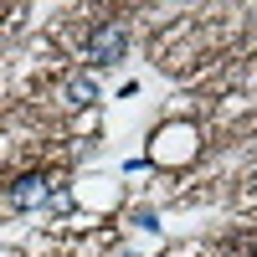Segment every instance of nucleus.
<instances>
[{"mask_svg": "<svg viewBox=\"0 0 257 257\" xmlns=\"http://www.w3.org/2000/svg\"><path fill=\"white\" fill-rule=\"evenodd\" d=\"M47 196H52V175H41V170H26V175H16L6 190H0V206L21 216V211L47 206Z\"/></svg>", "mask_w": 257, "mask_h": 257, "instance_id": "f257e3e1", "label": "nucleus"}, {"mask_svg": "<svg viewBox=\"0 0 257 257\" xmlns=\"http://www.w3.org/2000/svg\"><path fill=\"white\" fill-rule=\"evenodd\" d=\"M123 52H128V26L123 21H103L88 36V62L93 67H113V62H123Z\"/></svg>", "mask_w": 257, "mask_h": 257, "instance_id": "f03ea898", "label": "nucleus"}, {"mask_svg": "<svg viewBox=\"0 0 257 257\" xmlns=\"http://www.w3.org/2000/svg\"><path fill=\"white\" fill-rule=\"evenodd\" d=\"M62 98H67V108H93V103H98V82H93V72H77V77H67Z\"/></svg>", "mask_w": 257, "mask_h": 257, "instance_id": "7ed1b4c3", "label": "nucleus"}, {"mask_svg": "<svg viewBox=\"0 0 257 257\" xmlns=\"http://www.w3.org/2000/svg\"><path fill=\"white\" fill-rule=\"evenodd\" d=\"M47 206L57 211V216H67V211H72V190H67V185H52V196H47Z\"/></svg>", "mask_w": 257, "mask_h": 257, "instance_id": "20e7f679", "label": "nucleus"}, {"mask_svg": "<svg viewBox=\"0 0 257 257\" xmlns=\"http://www.w3.org/2000/svg\"><path fill=\"white\" fill-rule=\"evenodd\" d=\"M113 257H134V252H113Z\"/></svg>", "mask_w": 257, "mask_h": 257, "instance_id": "39448f33", "label": "nucleus"}]
</instances>
